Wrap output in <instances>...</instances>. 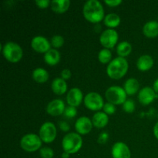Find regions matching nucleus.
<instances>
[{"label": "nucleus", "instance_id": "1", "mask_svg": "<svg viewBox=\"0 0 158 158\" xmlns=\"http://www.w3.org/2000/svg\"><path fill=\"white\" fill-rule=\"evenodd\" d=\"M83 15L90 23H97L104 19V10L100 2L88 0L83 6Z\"/></svg>", "mask_w": 158, "mask_h": 158}, {"label": "nucleus", "instance_id": "2", "mask_svg": "<svg viewBox=\"0 0 158 158\" xmlns=\"http://www.w3.org/2000/svg\"><path fill=\"white\" fill-rule=\"evenodd\" d=\"M128 70V62L123 57L118 56L111 60L106 67V73L111 79L122 78Z\"/></svg>", "mask_w": 158, "mask_h": 158}, {"label": "nucleus", "instance_id": "3", "mask_svg": "<svg viewBox=\"0 0 158 158\" xmlns=\"http://www.w3.org/2000/svg\"><path fill=\"white\" fill-rule=\"evenodd\" d=\"M83 145L81 136L77 133H69L64 136L62 140V148L64 152L69 154L78 152Z\"/></svg>", "mask_w": 158, "mask_h": 158}, {"label": "nucleus", "instance_id": "4", "mask_svg": "<svg viewBox=\"0 0 158 158\" xmlns=\"http://www.w3.org/2000/svg\"><path fill=\"white\" fill-rule=\"evenodd\" d=\"M2 51L5 58L11 63H18L22 59L23 51L21 46L15 42H8L2 46Z\"/></svg>", "mask_w": 158, "mask_h": 158}, {"label": "nucleus", "instance_id": "5", "mask_svg": "<svg viewBox=\"0 0 158 158\" xmlns=\"http://www.w3.org/2000/svg\"><path fill=\"white\" fill-rule=\"evenodd\" d=\"M127 95L124 89L119 86H110L105 93V97L108 102L114 105L123 104L127 100Z\"/></svg>", "mask_w": 158, "mask_h": 158}, {"label": "nucleus", "instance_id": "6", "mask_svg": "<svg viewBox=\"0 0 158 158\" xmlns=\"http://www.w3.org/2000/svg\"><path fill=\"white\" fill-rule=\"evenodd\" d=\"M20 146L27 152H34L42 146V140L40 136L35 134H27L22 137Z\"/></svg>", "mask_w": 158, "mask_h": 158}, {"label": "nucleus", "instance_id": "7", "mask_svg": "<svg viewBox=\"0 0 158 158\" xmlns=\"http://www.w3.org/2000/svg\"><path fill=\"white\" fill-rule=\"evenodd\" d=\"M84 104L86 108L94 111L101 110L104 106L103 99L96 92H90L84 97Z\"/></svg>", "mask_w": 158, "mask_h": 158}, {"label": "nucleus", "instance_id": "8", "mask_svg": "<svg viewBox=\"0 0 158 158\" xmlns=\"http://www.w3.org/2000/svg\"><path fill=\"white\" fill-rule=\"evenodd\" d=\"M56 128L52 122H46L40 129V137L46 143H52L56 137Z\"/></svg>", "mask_w": 158, "mask_h": 158}, {"label": "nucleus", "instance_id": "9", "mask_svg": "<svg viewBox=\"0 0 158 158\" xmlns=\"http://www.w3.org/2000/svg\"><path fill=\"white\" fill-rule=\"evenodd\" d=\"M118 41V33L114 29H106L102 32L100 37V42L106 49H112Z\"/></svg>", "mask_w": 158, "mask_h": 158}, {"label": "nucleus", "instance_id": "10", "mask_svg": "<svg viewBox=\"0 0 158 158\" xmlns=\"http://www.w3.org/2000/svg\"><path fill=\"white\" fill-rule=\"evenodd\" d=\"M31 46L34 50L41 53H46L50 49V43L49 40L43 35H36L33 37L31 41Z\"/></svg>", "mask_w": 158, "mask_h": 158}, {"label": "nucleus", "instance_id": "11", "mask_svg": "<svg viewBox=\"0 0 158 158\" xmlns=\"http://www.w3.org/2000/svg\"><path fill=\"white\" fill-rule=\"evenodd\" d=\"M113 158H131V152L127 145L123 142L114 143L111 150Z\"/></svg>", "mask_w": 158, "mask_h": 158}, {"label": "nucleus", "instance_id": "12", "mask_svg": "<svg viewBox=\"0 0 158 158\" xmlns=\"http://www.w3.org/2000/svg\"><path fill=\"white\" fill-rule=\"evenodd\" d=\"M65 107L64 102L60 99L52 100L49 102L46 106V112L51 116H60L64 114Z\"/></svg>", "mask_w": 158, "mask_h": 158}, {"label": "nucleus", "instance_id": "13", "mask_svg": "<svg viewBox=\"0 0 158 158\" xmlns=\"http://www.w3.org/2000/svg\"><path fill=\"white\" fill-rule=\"evenodd\" d=\"M83 99V93L80 90V89L77 87H74L69 89L66 95L67 103L69 106H74V107L80 106Z\"/></svg>", "mask_w": 158, "mask_h": 158}, {"label": "nucleus", "instance_id": "14", "mask_svg": "<svg viewBox=\"0 0 158 158\" xmlns=\"http://www.w3.org/2000/svg\"><path fill=\"white\" fill-rule=\"evenodd\" d=\"M93 122L89 117H81L78 118L75 123V129L79 134H86L92 130Z\"/></svg>", "mask_w": 158, "mask_h": 158}, {"label": "nucleus", "instance_id": "15", "mask_svg": "<svg viewBox=\"0 0 158 158\" xmlns=\"http://www.w3.org/2000/svg\"><path fill=\"white\" fill-rule=\"evenodd\" d=\"M156 98V93L153 88L145 86L142 88L138 94V100L143 105H148Z\"/></svg>", "mask_w": 158, "mask_h": 158}, {"label": "nucleus", "instance_id": "16", "mask_svg": "<svg viewBox=\"0 0 158 158\" xmlns=\"http://www.w3.org/2000/svg\"><path fill=\"white\" fill-rule=\"evenodd\" d=\"M143 34L148 38H154L158 35V22L155 20L145 23L143 27Z\"/></svg>", "mask_w": 158, "mask_h": 158}, {"label": "nucleus", "instance_id": "17", "mask_svg": "<svg viewBox=\"0 0 158 158\" xmlns=\"http://www.w3.org/2000/svg\"><path fill=\"white\" fill-rule=\"evenodd\" d=\"M154 66V59L149 55H143L138 58L137 66L140 71H148Z\"/></svg>", "mask_w": 158, "mask_h": 158}, {"label": "nucleus", "instance_id": "18", "mask_svg": "<svg viewBox=\"0 0 158 158\" xmlns=\"http://www.w3.org/2000/svg\"><path fill=\"white\" fill-rule=\"evenodd\" d=\"M52 91L57 95H62L64 94L67 90V83L63 80V78H56L52 80V84H51Z\"/></svg>", "mask_w": 158, "mask_h": 158}, {"label": "nucleus", "instance_id": "19", "mask_svg": "<svg viewBox=\"0 0 158 158\" xmlns=\"http://www.w3.org/2000/svg\"><path fill=\"white\" fill-rule=\"evenodd\" d=\"M93 125L97 128H103L107 125L109 122V117L107 114L104 112H97L94 116L92 119Z\"/></svg>", "mask_w": 158, "mask_h": 158}, {"label": "nucleus", "instance_id": "20", "mask_svg": "<svg viewBox=\"0 0 158 158\" xmlns=\"http://www.w3.org/2000/svg\"><path fill=\"white\" fill-rule=\"evenodd\" d=\"M51 9L56 13H63L70 6L69 0H52L50 3Z\"/></svg>", "mask_w": 158, "mask_h": 158}, {"label": "nucleus", "instance_id": "21", "mask_svg": "<svg viewBox=\"0 0 158 158\" xmlns=\"http://www.w3.org/2000/svg\"><path fill=\"white\" fill-rule=\"evenodd\" d=\"M44 60L49 66H55L60 60V52L56 49H50L45 53Z\"/></svg>", "mask_w": 158, "mask_h": 158}, {"label": "nucleus", "instance_id": "22", "mask_svg": "<svg viewBox=\"0 0 158 158\" xmlns=\"http://www.w3.org/2000/svg\"><path fill=\"white\" fill-rule=\"evenodd\" d=\"M139 87H140V83L135 78H130L127 80L123 86V89L127 94L131 96L135 94L138 91Z\"/></svg>", "mask_w": 158, "mask_h": 158}, {"label": "nucleus", "instance_id": "23", "mask_svg": "<svg viewBox=\"0 0 158 158\" xmlns=\"http://www.w3.org/2000/svg\"><path fill=\"white\" fill-rule=\"evenodd\" d=\"M32 78L37 83H46L49 79V73L45 69L41 67L36 68L32 72Z\"/></svg>", "mask_w": 158, "mask_h": 158}, {"label": "nucleus", "instance_id": "24", "mask_svg": "<svg viewBox=\"0 0 158 158\" xmlns=\"http://www.w3.org/2000/svg\"><path fill=\"white\" fill-rule=\"evenodd\" d=\"M132 51V46L127 41H123L118 43L117 46V52L120 57H126Z\"/></svg>", "mask_w": 158, "mask_h": 158}, {"label": "nucleus", "instance_id": "25", "mask_svg": "<svg viewBox=\"0 0 158 158\" xmlns=\"http://www.w3.org/2000/svg\"><path fill=\"white\" fill-rule=\"evenodd\" d=\"M104 24L110 29L117 27L120 23V17L116 13H109L103 19Z\"/></svg>", "mask_w": 158, "mask_h": 158}, {"label": "nucleus", "instance_id": "26", "mask_svg": "<svg viewBox=\"0 0 158 158\" xmlns=\"http://www.w3.org/2000/svg\"><path fill=\"white\" fill-rule=\"evenodd\" d=\"M111 58H112V53L111 51L109 49H101L98 53V60L101 63H110Z\"/></svg>", "mask_w": 158, "mask_h": 158}, {"label": "nucleus", "instance_id": "27", "mask_svg": "<svg viewBox=\"0 0 158 158\" xmlns=\"http://www.w3.org/2000/svg\"><path fill=\"white\" fill-rule=\"evenodd\" d=\"M51 45L55 48H60L64 44V39L60 35H55L51 38Z\"/></svg>", "mask_w": 158, "mask_h": 158}, {"label": "nucleus", "instance_id": "28", "mask_svg": "<svg viewBox=\"0 0 158 158\" xmlns=\"http://www.w3.org/2000/svg\"><path fill=\"white\" fill-rule=\"evenodd\" d=\"M40 154L42 158H52L54 156V151L50 148L45 147L40 149Z\"/></svg>", "mask_w": 158, "mask_h": 158}, {"label": "nucleus", "instance_id": "29", "mask_svg": "<svg viewBox=\"0 0 158 158\" xmlns=\"http://www.w3.org/2000/svg\"><path fill=\"white\" fill-rule=\"evenodd\" d=\"M123 110L126 113L131 114L135 110V103L132 100H127L123 104Z\"/></svg>", "mask_w": 158, "mask_h": 158}, {"label": "nucleus", "instance_id": "30", "mask_svg": "<svg viewBox=\"0 0 158 158\" xmlns=\"http://www.w3.org/2000/svg\"><path fill=\"white\" fill-rule=\"evenodd\" d=\"M77 114V108L74 106H69L68 107H66L64 111V115L68 118H73V117H76Z\"/></svg>", "mask_w": 158, "mask_h": 158}, {"label": "nucleus", "instance_id": "31", "mask_svg": "<svg viewBox=\"0 0 158 158\" xmlns=\"http://www.w3.org/2000/svg\"><path fill=\"white\" fill-rule=\"evenodd\" d=\"M103 112L106 114H114L116 111V107L114 104L111 103H106L103 107Z\"/></svg>", "mask_w": 158, "mask_h": 158}, {"label": "nucleus", "instance_id": "32", "mask_svg": "<svg viewBox=\"0 0 158 158\" xmlns=\"http://www.w3.org/2000/svg\"><path fill=\"white\" fill-rule=\"evenodd\" d=\"M35 3L40 9H46L49 6L51 2H49V0H35Z\"/></svg>", "mask_w": 158, "mask_h": 158}, {"label": "nucleus", "instance_id": "33", "mask_svg": "<svg viewBox=\"0 0 158 158\" xmlns=\"http://www.w3.org/2000/svg\"><path fill=\"white\" fill-rule=\"evenodd\" d=\"M108 138H109V135H108L107 133L103 132L100 134L97 141H98V143H105L108 140Z\"/></svg>", "mask_w": 158, "mask_h": 158}, {"label": "nucleus", "instance_id": "34", "mask_svg": "<svg viewBox=\"0 0 158 158\" xmlns=\"http://www.w3.org/2000/svg\"><path fill=\"white\" fill-rule=\"evenodd\" d=\"M59 127H60V130L64 131V132L69 131V129H70V127H69V125L66 121H60L59 123Z\"/></svg>", "mask_w": 158, "mask_h": 158}, {"label": "nucleus", "instance_id": "35", "mask_svg": "<svg viewBox=\"0 0 158 158\" xmlns=\"http://www.w3.org/2000/svg\"><path fill=\"white\" fill-rule=\"evenodd\" d=\"M71 71L69 69H64L61 72V77L63 80H68L71 77Z\"/></svg>", "mask_w": 158, "mask_h": 158}, {"label": "nucleus", "instance_id": "36", "mask_svg": "<svg viewBox=\"0 0 158 158\" xmlns=\"http://www.w3.org/2000/svg\"><path fill=\"white\" fill-rule=\"evenodd\" d=\"M104 2L106 5L110 6H113V7L119 6L122 3L121 0H105Z\"/></svg>", "mask_w": 158, "mask_h": 158}, {"label": "nucleus", "instance_id": "37", "mask_svg": "<svg viewBox=\"0 0 158 158\" xmlns=\"http://www.w3.org/2000/svg\"><path fill=\"white\" fill-rule=\"evenodd\" d=\"M154 134L156 138L158 140V122L154 127Z\"/></svg>", "mask_w": 158, "mask_h": 158}, {"label": "nucleus", "instance_id": "38", "mask_svg": "<svg viewBox=\"0 0 158 158\" xmlns=\"http://www.w3.org/2000/svg\"><path fill=\"white\" fill-rule=\"evenodd\" d=\"M153 89H154L156 94H158V78L154 81V84H153Z\"/></svg>", "mask_w": 158, "mask_h": 158}, {"label": "nucleus", "instance_id": "39", "mask_svg": "<svg viewBox=\"0 0 158 158\" xmlns=\"http://www.w3.org/2000/svg\"><path fill=\"white\" fill-rule=\"evenodd\" d=\"M62 158H69V154H68V153L66 152H63V154H62Z\"/></svg>", "mask_w": 158, "mask_h": 158}]
</instances>
